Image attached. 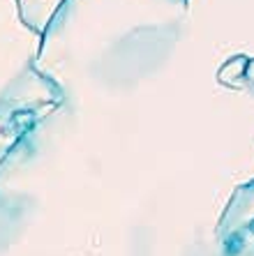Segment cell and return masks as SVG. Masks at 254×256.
Returning a JSON list of instances; mask_svg holds the SVG:
<instances>
[{
    "mask_svg": "<svg viewBox=\"0 0 254 256\" xmlns=\"http://www.w3.org/2000/svg\"><path fill=\"white\" fill-rule=\"evenodd\" d=\"M26 42V35L17 28L12 0H0V92L21 62Z\"/></svg>",
    "mask_w": 254,
    "mask_h": 256,
    "instance_id": "obj_1",
    "label": "cell"
}]
</instances>
